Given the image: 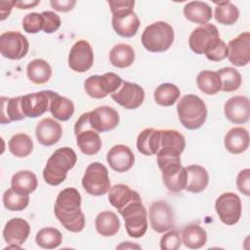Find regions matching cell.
Instances as JSON below:
<instances>
[{"instance_id": "2", "label": "cell", "mask_w": 250, "mask_h": 250, "mask_svg": "<svg viewBox=\"0 0 250 250\" xmlns=\"http://www.w3.org/2000/svg\"><path fill=\"white\" fill-rule=\"evenodd\" d=\"M107 3L112 13L111 23L114 31L125 38L136 35L140 27V20L133 10L135 1L110 0Z\"/></svg>"}, {"instance_id": "19", "label": "cell", "mask_w": 250, "mask_h": 250, "mask_svg": "<svg viewBox=\"0 0 250 250\" xmlns=\"http://www.w3.org/2000/svg\"><path fill=\"white\" fill-rule=\"evenodd\" d=\"M224 113L228 120L234 124H244L250 117V103L245 96L229 98L224 105Z\"/></svg>"}, {"instance_id": "28", "label": "cell", "mask_w": 250, "mask_h": 250, "mask_svg": "<svg viewBox=\"0 0 250 250\" xmlns=\"http://www.w3.org/2000/svg\"><path fill=\"white\" fill-rule=\"evenodd\" d=\"M21 96L15 98H1V124L22 120L25 115L21 109Z\"/></svg>"}, {"instance_id": "15", "label": "cell", "mask_w": 250, "mask_h": 250, "mask_svg": "<svg viewBox=\"0 0 250 250\" xmlns=\"http://www.w3.org/2000/svg\"><path fill=\"white\" fill-rule=\"evenodd\" d=\"M110 97L126 109H136L141 106L145 100V91L136 83L123 81L121 86Z\"/></svg>"}, {"instance_id": "38", "label": "cell", "mask_w": 250, "mask_h": 250, "mask_svg": "<svg viewBox=\"0 0 250 250\" xmlns=\"http://www.w3.org/2000/svg\"><path fill=\"white\" fill-rule=\"evenodd\" d=\"M9 150L16 157H26L33 150V142L31 138L24 134L19 133L14 135L9 141Z\"/></svg>"}, {"instance_id": "47", "label": "cell", "mask_w": 250, "mask_h": 250, "mask_svg": "<svg viewBox=\"0 0 250 250\" xmlns=\"http://www.w3.org/2000/svg\"><path fill=\"white\" fill-rule=\"evenodd\" d=\"M236 186L238 190L245 196L250 195V169L241 170L236 177Z\"/></svg>"}, {"instance_id": "12", "label": "cell", "mask_w": 250, "mask_h": 250, "mask_svg": "<svg viewBox=\"0 0 250 250\" xmlns=\"http://www.w3.org/2000/svg\"><path fill=\"white\" fill-rule=\"evenodd\" d=\"M29 50L27 38L19 31H7L0 36V53L9 60H21Z\"/></svg>"}, {"instance_id": "30", "label": "cell", "mask_w": 250, "mask_h": 250, "mask_svg": "<svg viewBox=\"0 0 250 250\" xmlns=\"http://www.w3.org/2000/svg\"><path fill=\"white\" fill-rule=\"evenodd\" d=\"M37 178L34 173L28 170H21L15 173L11 180V188L21 194H29L37 188Z\"/></svg>"}, {"instance_id": "17", "label": "cell", "mask_w": 250, "mask_h": 250, "mask_svg": "<svg viewBox=\"0 0 250 250\" xmlns=\"http://www.w3.org/2000/svg\"><path fill=\"white\" fill-rule=\"evenodd\" d=\"M228 59L235 66H244L250 62V33L242 32L228 44Z\"/></svg>"}, {"instance_id": "9", "label": "cell", "mask_w": 250, "mask_h": 250, "mask_svg": "<svg viewBox=\"0 0 250 250\" xmlns=\"http://www.w3.org/2000/svg\"><path fill=\"white\" fill-rule=\"evenodd\" d=\"M218 28L212 23H204L196 27L189 35L188 45L192 52L198 55H206L220 43Z\"/></svg>"}, {"instance_id": "26", "label": "cell", "mask_w": 250, "mask_h": 250, "mask_svg": "<svg viewBox=\"0 0 250 250\" xmlns=\"http://www.w3.org/2000/svg\"><path fill=\"white\" fill-rule=\"evenodd\" d=\"M188 172L186 190L192 193L203 191L209 183V175L207 170L200 165H189L186 167Z\"/></svg>"}, {"instance_id": "36", "label": "cell", "mask_w": 250, "mask_h": 250, "mask_svg": "<svg viewBox=\"0 0 250 250\" xmlns=\"http://www.w3.org/2000/svg\"><path fill=\"white\" fill-rule=\"evenodd\" d=\"M49 110L56 119L60 121H67L74 112V104L69 99L58 94L52 100Z\"/></svg>"}, {"instance_id": "46", "label": "cell", "mask_w": 250, "mask_h": 250, "mask_svg": "<svg viewBox=\"0 0 250 250\" xmlns=\"http://www.w3.org/2000/svg\"><path fill=\"white\" fill-rule=\"evenodd\" d=\"M43 20H44V25L43 30L45 33H53L57 31L61 26V18L54 12L51 11H45L41 13Z\"/></svg>"}, {"instance_id": "35", "label": "cell", "mask_w": 250, "mask_h": 250, "mask_svg": "<svg viewBox=\"0 0 250 250\" xmlns=\"http://www.w3.org/2000/svg\"><path fill=\"white\" fill-rule=\"evenodd\" d=\"M217 7L215 8V20L221 23L226 25H231L237 21L239 18L238 8L229 1L223 2H215Z\"/></svg>"}, {"instance_id": "24", "label": "cell", "mask_w": 250, "mask_h": 250, "mask_svg": "<svg viewBox=\"0 0 250 250\" xmlns=\"http://www.w3.org/2000/svg\"><path fill=\"white\" fill-rule=\"evenodd\" d=\"M161 130L146 128L143 130L137 138V148L145 155H153L160 149Z\"/></svg>"}, {"instance_id": "50", "label": "cell", "mask_w": 250, "mask_h": 250, "mask_svg": "<svg viewBox=\"0 0 250 250\" xmlns=\"http://www.w3.org/2000/svg\"><path fill=\"white\" fill-rule=\"evenodd\" d=\"M16 2L17 1H1L0 2V5H1V8H0V13H1L0 20L1 21H4L10 15L13 7L16 6Z\"/></svg>"}, {"instance_id": "8", "label": "cell", "mask_w": 250, "mask_h": 250, "mask_svg": "<svg viewBox=\"0 0 250 250\" xmlns=\"http://www.w3.org/2000/svg\"><path fill=\"white\" fill-rule=\"evenodd\" d=\"M125 222V229L129 236L142 237L147 229V213L142 201H135L127 205L119 213Z\"/></svg>"}, {"instance_id": "25", "label": "cell", "mask_w": 250, "mask_h": 250, "mask_svg": "<svg viewBox=\"0 0 250 250\" xmlns=\"http://www.w3.org/2000/svg\"><path fill=\"white\" fill-rule=\"evenodd\" d=\"M224 143L225 147L230 153H242L249 146V133L242 127H234L226 134Z\"/></svg>"}, {"instance_id": "14", "label": "cell", "mask_w": 250, "mask_h": 250, "mask_svg": "<svg viewBox=\"0 0 250 250\" xmlns=\"http://www.w3.org/2000/svg\"><path fill=\"white\" fill-rule=\"evenodd\" d=\"M149 223L151 229L159 233L165 232L175 225L174 212L164 200H157L149 207Z\"/></svg>"}, {"instance_id": "7", "label": "cell", "mask_w": 250, "mask_h": 250, "mask_svg": "<svg viewBox=\"0 0 250 250\" xmlns=\"http://www.w3.org/2000/svg\"><path fill=\"white\" fill-rule=\"evenodd\" d=\"M82 186L91 195L101 196L105 194L110 188L107 168L100 162L89 164L82 178Z\"/></svg>"}, {"instance_id": "21", "label": "cell", "mask_w": 250, "mask_h": 250, "mask_svg": "<svg viewBox=\"0 0 250 250\" xmlns=\"http://www.w3.org/2000/svg\"><path fill=\"white\" fill-rule=\"evenodd\" d=\"M30 232L29 224L21 218L10 219L4 229L3 237L8 244L21 246L27 239Z\"/></svg>"}, {"instance_id": "33", "label": "cell", "mask_w": 250, "mask_h": 250, "mask_svg": "<svg viewBox=\"0 0 250 250\" xmlns=\"http://www.w3.org/2000/svg\"><path fill=\"white\" fill-rule=\"evenodd\" d=\"M109 61L115 67H128L135 61V51L129 44L119 43L110 50Z\"/></svg>"}, {"instance_id": "51", "label": "cell", "mask_w": 250, "mask_h": 250, "mask_svg": "<svg viewBox=\"0 0 250 250\" xmlns=\"http://www.w3.org/2000/svg\"><path fill=\"white\" fill-rule=\"evenodd\" d=\"M39 3H40L39 0H36V1H25V0H23V1H17L16 2V7L18 9H21V10H22V9H30V8H33V7L37 6Z\"/></svg>"}, {"instance_id": "18", "label": "cell", "mask_w": 250, "mask_h": 250, "mask_svg": "<svg viewBox=\"0 0 250 250\" xmlns=\"http://www.w3.org/2000/svg\"><path fill=\"white\" fill-rule=\"evenodd\" d=\"M92 128L98 133L107 132L114 129L119 123V114L111 106L103 105L89 111Z\"/></svg>"}, {"instance_id": "1", "label": "cell", "mask_w": 250, "mask_h": 250, "mask_svg": "<svg viewBox=\"0 0 250 250\" xmlns=\"http://www.w3.org/2000/svg\"><path fill=\"white\" fill-rule=\"evenodd\" d=\"M56 218L67 230L79 232L85 227V216L81 210V195L74 188L60 191L54 206Z\"/></svg>"}, {"instance_id": "3", "label": "cell", "mask_w": 250, "mask_h": 250, "mask_svg": "<svg viewBox=\"0 0 250 250\" xmlns=\"http://www.w3.org/2000/svg\"><path fill=\"white\" fill-rule=\"evenodd\" d=\"M77 161L75 151L68 147H60L49 157L43 170L45 182L50 186L62 184L67 176V172L74 167Z\"/></svg>"}, {"instance_id": "13", "label": "cell", "mask_w": 250, "mask_h": 250, "mask_svg": "<svg viewBox=\"0 0 250 250\" xmlns=\"http://www.w3.org/2000/svg\"><path fill=\"white\" fill-rule=\"evenodd\" d=\"M58 95V93L45 90L36 93H30L24 96H21V109L25 117L35 118L48 109H50V104L52 100Z\"/></svg>"}, {"instance_id": "4", "label": "cell", "mask_w": 250, "mask_h": 250, "mask_svg": "<svg viewBox=\"0 0 250 250\" xmlns=\"http://www.w3.org/2000/svg\"><path fill=\"white\" fill-rule=\"evenodd\" d=\"M177 112L182 125L188 130L200 128L207 118V107L196 95L184 96L177 104Z\"/></svg>"}, {"instance_id": "22", "label": "cell", "mask_w": 250, "mask_h": 250, "mask_svg": "<svg viewBox=\"0 0 250 250\" xmlns=\"http://www.w3.org/2000/svg\"><path fill=\"white\" fill-rule=\"evenodd\" d=\"M108 201L120 213L127 205L135 201H142L140 194L124 184H117L108 190Z\"/></svg>"}, {"instance_id": "48", "label": "cell", "mask_w": 250, "mask_h": 250, "mask_svg": "<svg viewBox=\"0 0 250 250\" xmlns=\"http://www.w3.org/2000/svg\"><path fill=\"white\" fill-rule=\"evenodd\" d=\"M205 56L211 62H221L228 57V46L223 40H221L218 46L207 53Z\"/></svg>"}, {"instance_id": "41", "label": "cell", "mask_w": 250, "mask_h": 250, "mask_svg": "<svg viewBox=\"0 0 250 250\" xmlns=\"http://www.w3.org/2000/svg\"><path fill=\"white\" fill-rule=\"evenodd\" d=\"M3 204L9 211H22L29 203V196L17 192L12 188L5 190L3 194Z\"/></svg>"}, {"instance_id": "6", "label": "cell", "mask_w": 250, "mask_h": 250, "mask_svg": "<svg viewBox=\"0 0 250 250\" xmlns=\"http://www.w3.org/2000/svg\"><path fill=\"white\" fill-rule=\"evenodd\" d=\"M74 134L76 136L77 146L82 153L86 155H94L102 148L101 137L91 126L89 112L81 114L75 122Z\"/></svg>"}, {"instance_id": "44", "label": "cell", "mask_w": 250, "mask_h": 250, "mask_svg": "<svg viewBox=\"0 0 250 250\" xmlns=\"http://www.w3.org/2000/svg\"><path fill=\"white\" fill-rule=\"evenodd\" d=\"M43 17L38 13H29L22 20V28L27 33H37L43 29Z\"/></svg>"}, {"instance_id": "23", "label": "cell", "mask_w": 250, "mask_h": 250, "mask_svg": "<svg viewBox=\"0 0 250 250\" xmlns=\"http://www.w3.org/2000/svg\"><path fill=\"white\" fill-rule=\"evenodd\" d=\"M62 134V126L52 118H44L36 126L35 135L38 142L46 146L57 144Z\"/></svg>"}, {"instance_id": "5", "label": "cell", "mask_w": 250, "mask_h": 250, "mask_svg": "<svg viewBox=\"0 0 250 250\" xmlns=\"http://www.w3.org/2000/svg\"><path fill=\"white\" fill-rule=\"evenodd\" d=\"M173 42L174 29L166 21H155L147 25L142 34V44L148 52H165Z\"/></svg>"}, {"instance_id": "40", "label": "cell", "mask_w": 250, "mask_h": 250, "mask_svg": "<svg viewBox=\"0 0 250 250\" xmlns=\"http://www.w3.org/2000/svg\"><path fill=\"white\" fill-rule=\"evenodd\" d=\"M221 79V90L227 93L234 92L239 89L242 83L241 74L234 68L227 66L217 71Z\"/></svg>"}, {"instance_id": "49", "label": "cell", "mask_w": 250, "mask_h": 250, "mask_svg": "<svg viewBox=\"0 0 250 250\" xmlns=\"http://www.w3.org/2000/svg\"><path fill=\"white\" fill-rule=\"evenodd\" d=\"M53 9L59 12H68L73 9L76 4L75 0H52L50 2Z\"/></svg>"}, {"instance_id": "45", "label": "cell", "mask_w": 250, "mask_h": 250, "mask_svg": "<svg viewBox=\"0 0 250 250\" xmlns=\"http://www.w3.org/2000/svg\"><path fill=\"white\" fill-rule=\"evenodd\" d=\"M182 239L177 230H170L162 235L160 239V248L162 250H177L181 247Z\"/></svg>"}, {"instance_id": "37", "label": "cell", "mask_w": 250, "mask_h": 250, "mask_svg": "<svg viewBox=\"0 0 250 250\" xmlns=\"http://www.w3.org/2000/svg\"><path fill=\"white\" fill-rule=\"evenodd\" d=\"M180 95L178 86L172 83H163L155 89L153 97L156 104L162 106H171L178 101Z\"/></svg>"}, {"instance_id": "29", "label": "cell", "mask_w": 250, "mask_h": 250, "mask_svg": "<svg viewBox=\"0 0 250 250\" xmlns=\"http://www.w3.org/2000/svg\"><path fill=\"white\" fill-rule=\"evenodd\" d=\"M97 231L103 236H112L120 229V221L117 215L111 211H103L99 213L95 220Z\"/></svg>"}, {"instance_id": "42", "label": "cell", "mask_w": 250, "mask_h": 250, "mask_svg": "<svg viewBox=\"0 0 250 250\" xmlns=\"http://www.w3.org/2000/svg\"><path fill=\"white\" fill-rule=\"evenodd\" d=\"M188 172L186 167L182 166L179 170L162 175V180L166 188L172 192H180L187 186Z\"/></svg>"}, {"instance_id": "39", "label": "cell", "mask_w": 250, "mask_h": 250, "mask_svg": "<svg viewBox=\"0 0 250 250\" xmlns=\"http://www.w3.org/2000/svg\"><path fill=\"white\" fill-rule=\"evenodd\" d=\"M62 241V232L55 228H43L35 236L36 244L44 249H55Z\"/></svg>"}, {"instance_id": "34", "label": "cell", "mask_w": 250, "mask_h": 250, "mask_svg": "<svg viewBox=\"0 0 250 250\" xmlns=\"http://www.w3.org/2000/svg\"><path fill=\"white\" fill-rule=\"evenodd\" d=\"M197 87L206 95H215L221 91V79L217 71L203 70L196 77Z\"/></svg>"}, {"instance_id": "20", "label": "cell", "mask_w": 250, "mask_h": 250, "mask_svg": "<svg viewBox=\"0 0 250 250\" xmlns=\"http://www.w3.org/2000/svg\"><path fill=\"white\" fill-rule=\"evenodd\" d=\"M106 161L112 170L118 173H123L132 168L135 162V155L129 146L125 145H116L107 152Z\"/></svg>"}, {"instance_id": "27", "label": "cell", "mask_w": 250, "mask_h": 250, "mask_svg": "<svg viewBox=\"0 0 250 250\" xmlns=\"http://www.w3.org/2000/svg\"><path fill=\"white\" fill-rule=\"evenodd\" d=\"M185 17L191 22L204 24L212 19V8L202 1H191L184 7Z\"/></svg>"}, {"instance_id": "16", "label": "cell", "mask_w": 250, "mask_h": 250, "mask_svg": "<svg viewBox=\"0 0 250 250\" xmlns=\"http://www.w3.org/2000/svg\"><path fill=\"white\" fill-rule=\"evenodd\" d=\"M94 63V53L86 40H78L73 44L68 55V66L76 72L89 70Z\"/></svg>"}, {"instance_id": "32", "label": "cell", "mask_w": 250, "mask_h": 250, "mask_svg": "<svg viewBox=\"0 0 250 250\" xmlns=\"http://www.w3.org/2000/svg\"><path fill=\"white\" fill-rule=\"evenodd\" d=\"M182 241L184 245L189 249H199L205 245L207 233L199 225L191 224L183 229Z\"/></svg>"}, {"instance_id": "10", "label": "cell", "mask_w": 250, "mask_h": 250, "mask_svg": "<svg viewBox=\"0 0 250 250\" xmlns=\"http://www.w3.org/2000/svg\"><path fill=\"white\" fill-rule=\"evenodd\" d=\"M123 80L113 72H106L104 75H92L84 81L86 93L94 99H103L114 93L122 84Z\"/></svg>"}, {"instance_id": "11", "label": "cell", "mask_w": 250, "mask_h": 250, "mask_svg": "<svg viewBox=\"0 0 250 250\" xmlns=\"http://www.w3.org/2000/svg\"><path fill=\"white\" fill-rule=\"evenodd\" d=\"M215 209L219 219L224 224L233 226L241 217V200L239 196L233 192H225L216 199Z\"/></svg>"}, {"instance_id": "43", "label": "cell", "mask_w": 250, "mask_h": 250, "mask_svg": "<svg viewBox=\"0 0 250 250\" xmlns=\"http://www.w3.org/2000/svg\"><path fill=\"white\" fill-rule=\"evenodd\" d=\"M160 148L162 147H170L174 148L181 153L184 151L186 147V140L185 137L176 130H161V141H160Z\"/></svg>"}, {"instance_id": "31", "label": "cell", "mask_w": 250, "mask_h": 250, "mask_svg": "<svg viewBox=\"0 0 250 250\" xmlns=\"http://www.w3.org/2000/svg\"><path fill=\"white\" fill-rule=\"evenodd\" d=\"M26 74L34 84H45L52 76V67L45 60L35 59L27 64Z\"/></svg>"}]
</instances>
